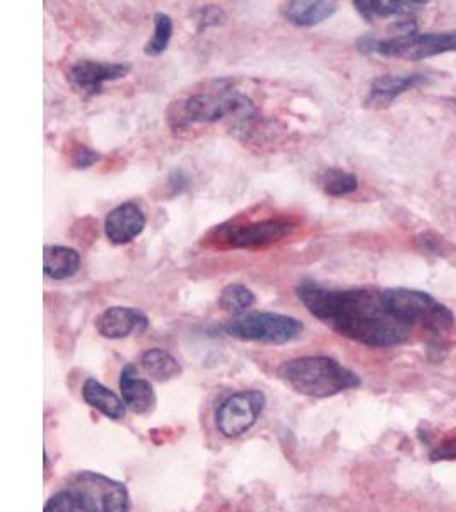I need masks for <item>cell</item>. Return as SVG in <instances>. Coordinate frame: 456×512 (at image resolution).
I'll return each instance as SVG.
<instances>
[{
  "mask_svg": "<svg viewBox=\"0 0 456 512\" xmlns=\"http://www.w3.org/2000/svg\"><path fill=\"white\" fill-rule=\"evenodd\" d=\"M82 398L88 403L89 407L96 408L98 412L112 420H120L125 417L127 405L122 398H118L113 391L108 390L105 384L96 381L94 378H88L82 386Z\"/></svg>",
  "mask_w": 456,
  "mask_h": 512,
  "instance_id": "ac0fdd59",
  "label": "cell"
},
{
  "mask_svg": "<svg viewBox=\"0 0 456 512\" xmlns=\"http://www.w3.org/2000/svg\"><path fill=\"white\" fill-rule=\"evenodd\" d=\"M81 255L69 246H45L43 251V272L53 280L71 279L79 272Z\"/></svg>",
  "mask_w": 456,
  "mask_h": 512,
  "instance_id": "e0dca14e",
  "label": "cell"
},
{
  "mask_svg": "<svg viewBox=\"0 0 456 512\" xmlns=\"http://www.w3.org/2000/svg\"><path fill=\"white\" fill-rule=\"evenodd\" d=\"M171 36H173V19L164 12H156L154 14V35L151 40L147 41L144 53L147 57H158L161 53L166 52V48L170 47Z\"/></svg>",
  "mask_w": 456,
  "mask_h": 512,
  "instance_id": "7402d4cb",
  "label": "cell"
},
{
  "mask_svg": "<svg viewBox=\"0 0 456 512\" xmlns=\"http://www.w3.org/2000/svg\"><path fill=\"white\" fill-rule=\"evenodd\" d=\"M224 332L243 342L284 345L298 340L303 335L304 325L293 316L255 311L231 318L224 325Z\"/></svg>",
  "mask_w": 456,
  "mask_h": 512,
  "instance_id": "8992f818",
  "label": "cell"
},
{
  "mask_svg": "<svg viewBox=\"0 0 456 512\" xmlns=\"http://www.w3.org/2000/svg\"><path fill=\"white\" fill-rule=\"evenodd\" d=\"M122 400L134 414L146 415L156 407V393L147 379L139 378L134 364H127L120 374Z\"/></svg>",
  "mask_w": 456,
  "mask_h": 512,
  "instance_id": "5bb4252c",
  "label": "cell"
},
{
  "mask_svg": "<svg viewBox=\"0 0 456 512\" xmlns=\"http://www.w3.org/2000/svg\"><path fill=\"white\" fill-rule=\"evenodd\" d=\"M299 301L311 315L354 342L386 349L409 340L410 328L395 320L375 289H330L315 280L296 287Z\"/></svg>",
  "mask_w": 456,
  "mask_h": 512,
  "instance_id": "6da1fadb",
  "label": "cell"
},
{
  "mask_svg": "<svg viewBox=\"0 0 456 512\" xmlns=\"http://www.w3.org/2000/svg\"><path fill=\"white\" fill-rule=\"evenodd\" d=\"M100 159L101 156L98 152L91 151L88 147L79 146L77 151L72 154V166L77 169H88L98 163Z\"/></svg>",
  "mask_w": 456,
  "mask_h": 512,
  "instance_id": "d4e9b609",
  "label": "cell"
},
{
  "mask_svg": "<svg viewBox=\"0 0 456 512\" xmlns=\"http://www.w3.org/2000/svg\"><path fill=\"white\" fill-rule=\"evenodd\" d=\"M352 6L361 14L366 23L378 18L405 16L427 6V0H354Z\"/></svg>",
  "mask_w": 456,
  "mask_h": 512,
  "instance_id": "2e32d148",
  "label": "cell"
},
{
  "mask_svg": "<svg viewBox=\"0 0 456 512\" xmlns=\"http://www.w3.org/2000/svg\"><path fill=\"white\" fill-rule=\"evenodd\" d=\"M141 366L154 381L166 383L182 374V364L163 349H149L142 354Z\"/></svg>",
  "mask_w": 456,
  "mask_h": 512,
  "instance_id": "d6986e66",
  "label": "cell"
},
{
  "mask_svg": "<svg viewBox=\"0 0 456 512\" xmlns=\"http://www.w3.org/2000/svg\"><path fill=\"white\" fill-rule=\"evenodd\" d=\"M202 28H209V26H219V24L224 23V12L219 9V7H205L204 11H202Z\"/></svg>",
  "mask_w": 456,
  "mask_h": 512,
  "instance_id": "484cf974",
  "label": "cell"
},
{
  "mask_svg": "<svg viewBox=\"0 0 456 512\" xmlns=\"http://www.w3.org/2000/svg\"><path fill=\"white\" fill-rule=\"evenodd\" d=\"M296 222L287 217H275L265 221L248 222L238 226L221 227V243L229 248L255 250L264 246L274 245L293 233Z\"/></svg>",
  "mask_w": 456,
  "mask_h": 512,
  "instance_id": "9c48e42d",
  "label": "cell"
},
{
  "mask_svg": "<svg viewBox=\"0 0 456 512\" xmlns=\"http://www.w3.org/2000/svg\"><path fill=\"white\" fill-rule=\"evenodd\" d=\"M357 50L364 55H383L393 59L424 60L456 52V31L450 33H414L407 36H390L385 40L375 36H363L357 40Z\"/></svg>",
  "mask_w": 456,
  "mask_h": 512,
  "instance_id": "5b68a950",
  "label": "cell"
},
{
  "mask_svg": "<svg viewBox=\"0 0 456 512\" xmlns=\"http://www.w3.org/2000/svg\"><path fill=\"white\" fill-rule=\"evenodd\" d=\"M277 374L294 391L311 398H330L361 384L354 371L325 355L291 359L277 369Z\"/></svg>",
  "mask_w": 456,
  "mask_h": 512,
  "instance_id": "7a4b0ae2",
  "label": "cell"
},
{
  "mask_svg": "<svg viewBox=\"0 0 456 512\" xmlns=\"http://www.w3.org/2000/svg\"><path fill=\"white\" fill-rule=\"evenodd\" d=\"M146 229V216L139 205L125 202L106 216L105 234L113 245H127Z\"/></svg>",
  "mask_w": 456,
  "mask_h": 512,
  "instance_id": "7c38bea8",
  "label": "cell"
},
{
  "mask_svg": "<svg viewBox=\"0 0 456 512\" xmlns=\"http://www.w3.org/2000/svg\"><path fill=\"white\" fill-rule=\"evenodd\" d=\"M217 303H219V306L224 311L241 316L245 315L246 311L252 308L253 304L257 303V297L253 294L252 289H248L243 284H229L219 294Z\"/></svg>",
  "mask_w": 456,
  "mask_h": 512,
  "instance_id": "44dd1931",
  "label": "cell"
},
{
  "mask_svg": "<svg viewBox=\"0 0 456 512\" xmlns=\"http://www.w3.org/2000/svg\"><path fill=\"white\" fill-rule=\"evenodd\" d=\"M318 183L323 192L330 197H345V195L357 192V188H359L357 176L340 168L323 169L318 176Z\"/></svg>",
  "mask_w": 456,
  "mask_h": 512,
  "instance_id": "ffe728a7",
  "label": "cell"
},
{
  "mask_svg": "<svg viewBox=\"0 0 456 512\" xmlns=\"http://www.w3.org/2000/svg\"><path fill=\"white\" fill-rule=\"evenodd\" d=\"M252 113L250 99L233 89L221 88L212 93L190 94L187 98L178 99L168 110V123L171 128H188L199 123H214L228 115L250 120Z\"/></svg>",
  "mask_w": 456,
  "mask_h": 512,
  "instance_id": "3957f363",
  "label": "cell"
},
{
  "mask_svg": "<svg viewBox=\"0 0 456 512\" xmlns=\"http://www.w3.org/2000/svg\"><path fill=\"white\" fill-rule=\"evenodd\" d=\"M43 512H79V507L71 490L65 489L48 499Z\"/></svg>",
  "mask_w": 456,
  "mask_h": 512,
  "instance_id": "603a6c76",
  "label": "cell"
},
{
  "mask_svg": "<svg viewBox=\"0 0 456 512\" xmlns=\"http://www.w3.org/2000/svg\"><path fill=\"white\" fill-rule=\"evenodd\" d=\"M381 299L388 313L410 330L417 326L441 335L455 325L453 311L427 292L393 287L381 291Z\"/></svg>",
  "mask_w": 456,
  "mask_h": 512,
  "instance_id": "277c9868",
  "label": "cell"
},
{
  "mask_svg": "<svg viewBox=\"0 0 456 512\" xmlns=\"http://www.w3.org/2000/svg\"><path fill=\"white\" fill-rule=\"evenodd\" d=\"M132 67L122 62H94L81 60L69 70V81L82 94H98L106 82L129 76Z\"/></svg>",
  "mask_w": 456,
  "mask_h": 512,
  "instance_id": "30bf717a",
  "label": "cell"
},
{
  "mask_svg": "<svg viewBox=\"0 0 456 512\" xmlns=\"http://www.w3.org/2000/svg\"><path fill=\"white\" fill-rule=\"evenodd\" d=\"M426 81L427 77L424 74H405V76L388 74V76L376 77L369 88L366 108L371 110L386 108L392 105L400 94L407 93L409 89L417 88Z\"/></svg>",
  "mask_w": 456,
  "mask_h": 512,
  "instance_id": "4fadbf2b",
  "label": "cell"
},
{
  "mask_svg": "<svg viewBox=\"0 0 456 512\" xmlns=\"http://www.w3.org/2000/svg\"><path fill=\"white\" fill-rule=\"evenodd\" d=\"M339 6L327 0H293L282 6V14L289 23L299 28H311L332 18Z\"/></svg>",
  "mask_w": 456,
  "mask_h": 512,
  "instance_id": "9a60e30c",
  "label": "cell"
},
{
  "mask_svg": "<svg viewBox=\"0 0 456 512\" xmlns=\"http://www.w3.org/2000/svg\"><path fill=\"white\" fill-rule=\"evenodd\" d=\"M149 318L142 311L125 306H113L103 311L96 320V330L101 337L110 340H122L132 333L146 332Z\"/></svg>",
  "mask_w": 456,
  "mask_h": 512,
  "instance_id": "8fae6325",
  "label": "cell"
},
{
  "mask_svg": "<svg viewBox=\"0 0 456 512\" xmlns=\"http://www.w3.org/2000/svg\"><path fill=\"white\" fill-rule=\"evenodd\" d=\"M456 460V432L446 437L445 441L431 451V461Z\"/></svg>",
  "mask_w": 456,
  "mask_h": 512,
  "instance_id": "cb8c5ba5",
  "label": "cell"
},
{
  "mask_svg": "<svg viewBox=\"0 0 456 512\" xmlns=\"http://www.w3.org/2000/svg\"><path fill=\"white\" fill-rule=\"evenodd\" d=\"M67 489L74 495L79 512H129L127 487L100 473L79 472Z\"/></svg>",
  "mask_w": 456,
  "mask_h": 512,
  "instance_id": "52a82bcc",
  "label": "cell"
},
{
  "mask_svg": "<svg viewBox=\"0 0 456 512\" xmlns=\"http://www.w3.org/2000/svg\"><path fill=\"white\" fill-rule=\"evenodd\" d=\"M265 407L262 391H240L226 398L216 412V425L224 437L243 436L257 424Z\"/></svg>",
  "mask_w": 456,
  "mask_h": 512,
  "instance_id": "ba28073f",
  "label": "cell"
}]
</instances>
